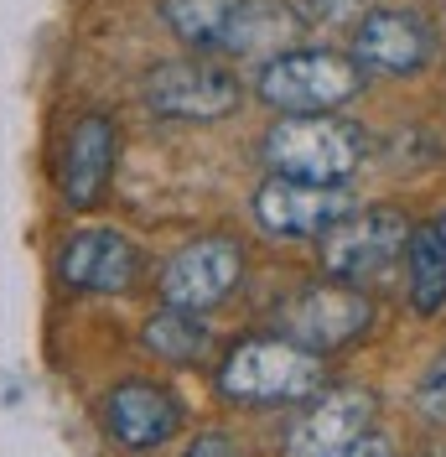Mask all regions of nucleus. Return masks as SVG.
I'll use <instances>...</instances> for the list:
<instances>
[{
	"instance_id": "obj_1",
	"label": "nucleus",
	"mask_w": 446,
	"mask_h": 457,
	"mask_svg": "<svg viewBox=\"0 0 446 457\" xmlns=\"http://www.w3.org/2000/svg\"><path fill=\"white\" fill-rule=\"evenodd\" d=\"M322 353H307L291 338H244L223 353L219 395L234 405H301L322 390Z\"/></svg>"
},
{
	"instance_id": "obj_2",
	"label": "nucleus",
	"mask_w": 446,
	"mask_h": 457,
	"mask_svg": "<svg viewBox=\"0 0 446 457\" xmlns=\"http://www.w3.org/2000/svg\"><path fill=\"white\" fill-rule=\"evenodd\" d=\"M363 162V130L337 114H280L265 136L270 177L291 182H333L343 187Z\"/></svg>"
},
{
	"instance_id": "obj_3",
	"label": "nucleus",
	"mask_w": 446,
	"mask_h": 457,
	"mask_svg": "<svg viewBox=\"0 0 446 457\" xmlns=\"http://www.w3.org/2000/svg\"><path fill=\"white\" fill-rule=\"evenodd\" d=\"M363 88V68L327 47H285L260 68L254 94L280 114H333L353 104Z\"/></svg>"
},
{
	"instance_id": "obj_4",
	"label": "nucleus",
	"mask_w": 446,
	"mask_h": 457,
	"mask_svg": "<svg viewBox=\"0 0 446 457\" xmlns=\"http://www.w3.org/2000/svg\"><path fill=\"white\" fill-rule=\"evenodd\" d=\"M410 219L400 208H359L353 219L343 224L317 245L322 255V270L343 286H368V281H384L394 265L405 260L410 250Z\"/></svg>"
},
{
	"instance_id": "obj_5",
	"label": "nucleus",
	"mask_w": 446,
	"mask_h": 457,
	"mask_svg": "<svg viewBox=\"0 0 446 457\" xmlns=\"http://www.w3.org/2000/svg\"><path fill=\"white\" fill-rule=\"evenodd\" d=\"M368 322H374L368 291L343 286V281H317V286H301L280 307L276 328H280V338H291L307 353H333V348H348L353 338H363Z\"/></svg>"
},
{
	"instance_id": "obj_6",
	"label": "nucleus",
	"mask_w": 446,
	"mask_h": 457,
	"mask_svg": "<svg viewBox=\"0 0 446 457\" xmlns=\"http://www.w3.org/2000/svg\"><path fill=\"white\" fill-rule=\"evenodd\" d=\"M359 213V198L333 182H291V177H270L254 193V219L265 234L280 239H327L343 219Z\"/></svg>"
},
{
	"instance_id": "obj_7",
	"label": "nucleus",
	"mask_w": 446,
	"mask_h": 457,
	"mask_svg": "<svg viewBox=\"0 0 446 457\" xmlns=\"http://www.w3.org/2000/svg\"><path fill=\"white\" fill-rule=\"evenodd\" d=\"M244 281V250L223 234H202L182 245L161 270V302L177 312H208Z\"/></svg>"
},
{
	"instance_id": "obj_8",
	"label": "nucleus",
	"mask_w": 446,
	"mask_h": 457,
	"mask_svg": "<svg viewBox=\"0 0 446 457\" xmlns=\"http://www.w3.org/2000/svg\"><path fill=\"white\" fill-rule=\"evenodd\" d=\"M239 79L223 62H161L145 79V110L161 120H223L239 110Z\"/></svg>"
},
{
	"instance_id": "obj_9",
	"label": "nucleus",
	"mask_w": 446,
	"mask_h": 457,
	"mask_svg": "<svg viewBox=\"0 0 446 457\" xmlns=\"http://www.w3.org/2000/svg\"><path fill=\"white\" fill-rule=\"evenodd\" d=\"M436 57V31L416 11H368L353 31V62L363 73L410 79Z\"/></svg>"
},
{
	"instance_id": "obj_10",
	"label": "nucleus",
	"mask_w": 446,
	"mask_h": 457,
	"mask_svg": "<svg viewBox=\"0 0 446 457\" xmlns=\"http://www.w3.org/2000/svg\"><path fill=\"white\" fill-rule=\"evenodd\" d=\"M374 431V395L368 390H333V395L311 400L296 416V427L285 436L291 457H343Z\"/></svg>"
},
{
	"instance_id": "obj_11",
	"label": "nucleus",
	"mask_w": 446,
	"mask_h": 457,
	"mask_svg": "<svg viewBox=\"0 0 446 457\" xmlns=\"http://www.w3.org/2000/svg\"><path fill=\"white\" fill-rule=\"evenodd\" d=\"M57 276H62L68 291L114 296L140 276V250L120 228H78L57 255Z\"/></svg>"
},
{
	"instance_id": "obj_12",
	"label": "nucleus",
	"mask_w": 446,
	"mask_h": 457,
	"mask_svg": "<svg viewBox=\"0 0 446 457\" xmlns=\"http://www.w3.org/2000/svg\"><path fill=\"white\" fill-rule=\"evenodd\" d=\"M104 421H110V436L125 453H151V447H161V442L177 436L182 405H177L171 390H161V385L125 379V385H114L110 400H104Z\"/></svg>"
},
{
	"instance_id": "obj_13",
	"label": "nucleus",
	"mask_w": 446,
	"mask_h": 457,
	"mask_svg": "<svg viewBox=\"0 0 446 457\" xmlns=\"http://www.w3.org/2000/svg\"><path fill=\"white\" fill-rule=\"evenodd\" d=\"M114 151H120V136H114L110 114H78L73 120V130L62 141V203L68 208H94L104 198Z\"/></svg>"
},
{
	"instance_id": "obj_14",
	"label": "nucleus",
	"mask_w": 446,
	"mask_h": 457,
	"mask_svg": "<svg viewBox=\"0 0 446 457\" xmlns=\"http://www.w3.org/2000/svg\"><path fill=\"white\" fill-rule=\"evenodd\" d=\"M405 296L420 317H436L446 307V213L425 219L410 234L405 250Z\"/></svg>"
},
{
	"instance_id": "obj_15",
	"label": "nucleus",
	"mask_w": 446,
	"mask_h": 457,
	"mask_svg": "<svg viewBox=\"0 0 446 457\" xmlns=\"http://www.w3.org/2000/svg\"><path fill=\"white\" fill-rule=\"evenodd\" d=\"M239 0H161V21L197 53H228Z\"/></svg>"
},
{
	"instance_id": "obj_16",
	"label": "nucleus",
	"mask_w": 446,
	"mask_h": 457,
	"mask_svg": "<svg viewBox=\"0 0 446 457\" xmlns=\"http://www.w3.org/2000/svg\"><path fill=\"white\" fill-rule=\"evenodd\" d=\"M140 338H145V348H151L156 359H167V364H193V359L208 353L213 333H208L202 312H177V307H167V312H156L145 322Z\"/></svg>"
},
{
	"instance_id": "obj_17",
	"label": "nucleus",
	"mask_w": 446,
	"mask_h": 457,
	"mask_svg": "<svg viewBox=\"0 0 446 457\" xmlns=\"http://www.w3.org/2000/svg\"><path fill=\"white\" fill-rule=\"evenodd\" d=\"M296 27H301V21H296L280 0H239L228 53H254V47H265L270 37H291Z\"/></svg>"
},
{
	"instance_id": "obj_18",
	"label": "nucleus",
	"mask_w": 446,
	"mask_h": 457,
	"mask_svg": "<svg viewBox=\"0 0 446 457\" xmlns=\"http://www.w3.org/2000/svg\"><path fill=\"white\" fill-rule=\"evenodd\" d=\"M416 405L425 421H436V427H446V348L425 364V374H420L416 385Z\"/></svg>"
},
{
	"instance_id": "obj_19",
	"label": "nucleus",
	"mask_w": 446,
	"mask_h": 457,
	"mask_svg": "<svg viewBox=\"0 0 446 457\" xmlns=\"http://www.w3.org/2000/svg\"><path fill=\"white\" fill-rule=\"evenodd\" d=\"M182 457H244L239 447H234V436H223V431H208V436H197L193 447Z\"/></svg>"
},
{
	"instance_id": "obj_20",
	"label": "nucleus",
	"mask_w": 446,
	"mask_h": 457,
	"mask_svg": "<svg viewBox=\"0 0 446 457\" xmlns=\"http://www.w3.org/2000/svg\"><path fill=\"white\" fill-rule=\"evenodd\" d=\"M343 457H394V447L384 442V436H374V431H368V436H363L359 447H348Z\"/></svg>"
},
{
	"instance_id": "obj_21",
	"label": "nucleus",
	"mask_w": 446,
	"mask_h": 457,
	"mask_svg": "<svg viewBox=\"0 0 446 457\" xmlns=\"http://www.w3.org/2000/svg\"><path fill=\"white\" fill-rule=\"evenodd\" d=\"M353 0H311V21H343Z\"/></svg>"
},
{
	"instance_id": "obj_22",
	"label": "nucleus",
	"mask_w": 446,
	"mask_h": 457,
	"mask_svg": "<svg viewBox=\"0 0 446 457\" xmlns=\"http://www.w3.org/2000/svg\"><path fill=\"white\" fill-rule=\"evenodd\" d=\"M436 457H446V447H442V453H436Z\"/></svg>"
}]
</instances>
